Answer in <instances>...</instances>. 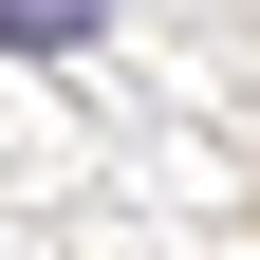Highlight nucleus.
Returning <instances> with one entry per match:
<instances>
[{"mask_svg": "<svg viewBox=\"0 0 260 260\" xmlns=\"http://www.w3.org/2000/svg\"><path fill=\"white\" fill-rule=\"evenodd\" d=\"M93 19H112V0H0V38H19V56H75Z\"/></svg>", "mask_w": 260, "mask_h": 260, "instance_id": "1", "label": "nucleus"}]
</instances>
